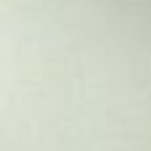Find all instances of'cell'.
Listing matches in <instances>:
<instances>
[{
  "instance_id": "1",
  "label": "cell",
  "mask_w": 151,
  "mask_h": 151,
  "mask_svg": "<svg viewBox=\"0 0 151 151\" xmlns=\"http://www.w3.org/2000/svg\"><path fill=\"white\" fill-rule=\"evenodd\" d=\"M21 5H24V0H21ZM24 24H27V8H24Z\"/></svg>"
}]
</instances>
